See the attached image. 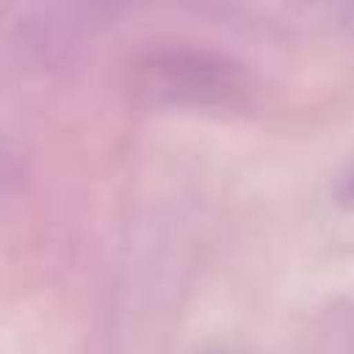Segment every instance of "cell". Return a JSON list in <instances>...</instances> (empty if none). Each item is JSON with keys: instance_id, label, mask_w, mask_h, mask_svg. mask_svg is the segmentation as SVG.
Segmentation results:
<instances>
[{"instance_id": "obj_1", "label": "cell", "mask_w": 354, "mask_h": 354, "mask_svg": "<svg viewBox=\"0 0 354 354\" xmlns=\"http://www.w3.org/2000/svg\"><path fill=\"white\" fill-rule=\"evenodd\" d=\"M346 194H348V196L354 199V171H351V177L346 180Z\"/></svg>"}]
</instances>
